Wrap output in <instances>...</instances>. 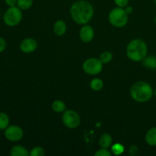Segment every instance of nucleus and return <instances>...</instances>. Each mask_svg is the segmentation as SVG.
Segmentation results:
<instances>
[{
  "mask_svg": "<svg viewBox=\"0 0 156 156\" xmlns=\"http://www.w3.org/2000/svg\"><path fill=\"white\" fill-rule=\"evenodd\" d=\"M143 65L146 68L151 69H156V56H148L143 60Z\"/></svg>",
  "mask_w": 156,
  "mask_h": 156,
  "instance_id": "15",
  "label": "nucleus"
},
{
  "mask_svg": "<svg viewBox=\"0 0 156 156\" xmlns=\"http://www.w3.org/2000/svg\"><path fill=\"white\" fill-rule=\"evenodd\" d=\"M138 148L136 147V146H132L130 148H129V154H130L131 155H135L138 152Z\"/></svg>",
  "mask_w": 156,
  "mask_h": 156,
  "instance_id": "27",
  "label": "nucleus"
},
{
  "mask_svg": "<svg viewBox=\"0 0 156 156\" xmlns=\"http://www.w3.org/2000/svg\"><path fill=\"white\" fill-rule=\"evenodd\" d=\"M80 117L79 114L73 110H67L64 111L62 115V122L66 127L69 129L77 128L80 124Z\"/></svg>",
  "mask_w": 156,
  "mask_h": 156,
  "instance_id": "7",
  "label": "nucleus"
},
{
  "mask_svg": "<svg viewBox=\"0 0 156 156\" xmlns=\"http://www.w3.org/2000/svg\"><path fill=\"white\" fill-rule=\"evenodd\" d=\"M67 30L66 24L62 20H59L53 25V32L56 36H62L66 34Z\"/></svg>",
  "mask_w": 156,
  "mask_h": 156,
  "instance_id": "11",
  "label": "nucleus"
},
{
  "mask_svg": "<svg viewBox=\"0 0 156 156\" xmlns=\"http://www.w3.org/2000/svg\"><path fill=\"white\" fill-rule=\"evenodd\" d=\"M155 24H156V17H155Z\"/></svg>",
  "mask_w": 156,
  "mask_h": 156,
  "instance_id": "30",
  "label": "nucleus"
},
{
  "mask_svg": "<svg viewBox=\"0 0 156 156\" xmlns=\"http://www.w3.org/2000/svg\"><path fill=\"white\" fill-rule=\"evenodd\" d=\"M11 156H28L30 153L26 148L21 146H15L10 150Z\"/></svg>",
  "mask_w": 156,
  "mask_h": 156,
  "instance_id": "12",
  "label": "nucleus"
},
{
  "mask_svg": "<svg viewBox=\"0 0 156 156\" xmlns=\"http://www.w3.org/2000/svg\"><path fill=\"white\" fill-rule=\"evenodd\" d=\"M113 59V55L111 52L109 51H105L100 55L99 59L102 63H108L111 62Z\"/></svg>",
  "mask_w": 156,
  "mask_h": 156,
  "instance_id": "20",
  "label": "nucleus"
},
{
  "mask_svg": "<svg viewBox=\"0 0 156 156\" xmlns=\"http://www.w3.org/2000/svg\"><path fill=\"white\" fill-rule=\"evenodd\" d=\"M95 156H111V153L109 152L108 149H101L100 150H98V152H95L94 154Z\"/></svg>",
  "mask_w": 156,
  "mask_h": 156,
  "instance_id": "23",
  "label": "nucleus"
},
{
  "mask_svg": "<svg viewBox=\"0 0 156 156\" xmlns=\"http://www.w3.org/2000/svg\"><path fill=\"white\" fill-rule=\"evenodd\" d=\"M52 109L56 113H62L66 111V105L62 101L56 100L52 104Z\"/></svg>",
  "mask_w": 156,
  "mask_h": 156,
  "instance_id": "17",
  "label": "nucleus"
},
{
  "mask_svg": "<svg viewBox=\"0 0 156 156\" xmlns=\"http://www.w3.org/2000/svg\"><path fill=\"white\" fill-rule=\"evenodd\" d=\"M6 47H7V43H6L5 40L3 37H0V53L5 51Z\"/></svg>",
  "mask_w": 156,
  "mask_h": 156,
  "instance_id": "25",
  "label": "nucleus"
},
{
  "mask_svg": "<svg viewBox=\"0 0 156 156\" xmlns=\"http://www.w3.org/2000/svg\"><path fill=\"white\" fill-rule=\"evenodd\" d=\"M99 59L90 58L86 59L82 65V69L85 73L91 76H95L101 72L103 65Z\"/></svg>",
  "mask_w": 156,
  "mask_h": 156,
  "instance_id": "6",
  "label": "nucleus"
},
{
  "mask_svg": "<svg viewBox=\"0 0 156 156\" xmlns=\"http://www.w3.org/2000/svg\"><path fill=\"white\" fill-rule=\"evenodd\" d=\"M112 152L114 155H119L124 152V147L120 143H116L112 146Z\"/></svg>",
  "mask_w": 156,
  "mask_h": 156,
  "instance_id": "22",
  "label": "nucleus"
},
{
  "mask_svg": "<svg viewBox=\"0 0 156 156\" xmlns=\"http://www.w3.org/2000/svg\"><path fill=\"white\" fill-rule=\"evenodd\" d=\"M22 12L18 6L9 7L3 15V21L9 27L18 25L22 20Z\"/></svg>",
  "mask_w": 156,
  "mask_h": 156,
  "instance_id": "5",
  "label": "nucleus"
},
{
  "mask_svg": "<svg viewBox=\"0 0 156 156\" xmlns=\"http://www.w3.org/2000/svg\"><path fill=\"white\" fill-rule=\"evenodd\" d=\"M125 10H126V13H127L128 15H129V14L132 13V12H133V8L131 7V6H127V7L126 8V9H125Z\"/></svg>",
  "mask_w": 156,
  "mask_h": 156,
  "instance_id": "28",
  "label": "nucleus"
},
{
  "mask_svg": "<svg viewBox=\"0 0 156 156\" xmlns=\"http://www.w3.org/2000/svg\"><path fill=\"white\" fill-rule=\"evenodd\" d=\"M44 155H45V152H44V149L40 146L33 148L30 152V156H44Z\"/></svg>",
  "mask_w": 156,
  "mask_h": 156,
  "instance_id": "21",
  "label": "nucleus"
},
{
  "mask_svg": "<svg viewBox=\"0 0 156 156\" xmlns=\"http://www.w3.org/2000/svg\"><path fill=\"white\" fill-rule=\"evenodd\" d=\"M155 5H156V0H155Z\"/></svg>",
  "mask_w": 156,
  "mask_h": 156,
  "instance_id": "31",
  "label": "nucleus"
},
{
  "mask_svg": "<svg viewBox=\"0 0 156 156\" xmlns=\"http://www.w3.org/2000/svg\"><path fill=\"white\" fill-rule=\"evenodd\" d=\"M112 142V137L108 133L103 134L102 136H101L100 139H99V145L103 149H108L109 147H111Z\"/></svg>",
  "mask_w": 156,
  "mask_h": 156,
  "instance_id": "13",
  "label": "nucleus"
},
{
  "mask_svg": "<svg viewBox=\"0 0 156 156\" xmlns=\"http://www.w3.org/2000/svg\"><path fill=\"white\" fill-rule=\"evenodd\" d=\"M147 45L140 39H134L129 42L126 48L128 58L134 62L143 61L147 55Z\"/></svg>",
  "mask_w": 156,
  "mask_h": 156,
  "instance_id": "3",
  "label": "nucleus"
},
{
  "mask_svg": "<svg viewBox=\"0 0 156 156\" xmlns=\"http://www.w3.org/2000/svg\"><path fill=\"white\" fill-rule=\"evenodd\" d=\"M109 21L114 27H123L127 24L128 14L123 8H114L109 14Z\"/></svg>",
  "mask_w": 156,
  "mask_h": 156,
  "instance_id": "4",
  "label": "nucleus"
},
{
  "mask_svg": "<svg viewBox=\"0 0 156 156\" xmlns=\"http://www.w3.org/2000/svg\"><path fill=\"white\" fill-rule=\"evenodd\" d=\"M70 14L75 22L79 24H85L92 18L94 9L89 2L79 0L72 5L70 8Z\"/></svg>",
  "mask_w": 156,
  "mask_h": 156,
  "instance_id": "1",
  "label": "nucleus"
},
{
  "mask_svg": "<svg viewBox=\"0 0 156 156\" xmlns=\"http://www.w3.org/2000/svg\"><path fill=\"white\" fill-rule=\"evenodd\" d=\"M114 1L115 4L120 8L126 7L129 3V0H114Z\"/></svg>",
  "mask_w": 156,
  "mask_h": 156,
  "instance_id": "24",
  "label": "nucleus"
},
{
  "mask_svg": "<svg viewBox=\"0 0 156 156\" xmlns=\"http://www.w3.org/2000/svg\"><path fill=\"white\" fill-rule=\"evenodd\" d=\"M79 37L84 43L91 42L94 37V30L92 27L89 25H85L81 28Z\"/></svg>",
  "mask_w": 156,
  "mask_h": 156,
  "instance_id": "10",
  "label": "nucleus"
},
{
  "mask_svg": "<svg viewBox=\"0 0 156 156\" xmlns=\"http://www.w3.org/2000/svg\"><path fill=\"white\" fill-rule=\"evenodd\" d=\"M155 95L156 96V88H155Z\"/></svg>",
  "mask_w": 156,
  "mask_h": 156,
  "instance_id": "29",
  "label": "nucleus"
},
{
  "mask_svg": "<svg viewBox=\"0 0 156 156\" xmlns=\"http://www.w3.org/2000/svg\"><path fill=\"white\" fill-rule=\"evenodd\" d=\"M90 86H91V88H92L94 91H101V90L103 88L104 86L103 81H102L101 79L95 78V79L91 80V83H90Z\"/></svg>",
  "mask_w": 156,
  "mask_h": 156,
  "instance_id": "18",
  "label": "nucleus"
},
{
  "mask_svg": "<svg viewBox=\"0 0 156 156\" xmlns=\"http://www.w3.org/2000/svg\"><path fill=\"white\" fill-rule=\"evenodd\" d=\"M5 2L9 7H12V6H16L18 0H5Z\"/></svg>",
  "mask_w": 156,
  "mask_h": 156,
  "instance_id": "26",
  "label": "nucleus"
},
{
  "mask_svg": "<svg viewBox=\"0 0 156 156\" xmlns=\"http://www.w3.org/2000/svg\"><path fill=\"white\" fill-rule=\"evenodd\" d=\"M130 94L134 101L140 103L149 101L153 95L152 86L146 82H137L132 86Z\"/></svg>",
  "mask_w": 156,
  "mask_h": 156,
  "instance_id": "2",
  "label": "nucleus"
},
{
  "mask_svg": "<svg viewBox=\"0 0 156 156\" xmlns=\"http://www.w3.org/2000/svg\"><path fill=\"white\" fill-rule=\"evenodd\" d=\"M37 47V43L33 38H26L20 44V49L24 53H30L35 51Z\"/></svg>",
  "mask_w": 156,
  "mask_h": 156,
  "instance_id": "9",
  "label": "nucleus"
},
{
  "mask_svg": "<svg viewBox=\"0 0 156 156\" xmlns=\"http://www.w3.org/2000/svg\"><path fill=\"white\" fill-rule=\"evenodd\" d=\"M9 117L7 114L0 112V130H5L9 126Z\"/></svg>",
  "mask_w": 156,
  "mask_h": 156,
  "instance_id": "16",
  "label": "nucleus"
},
{
  "mask_svg": "<svg viewBox=\"0 0 156 156\" xmlns=\"http://www.w3.org/2000/svg\"><path fill=\"white\" fill-rule=\"evenodd\" d=\"M33 5V0H18L17 6L21 10H27Z\"/></svg>",
  "mask_w": 156,
  "mask_h": 156,
  "instance_id": "19",
  "label": "nucleus"
},
{
  "mask_svg": "<svg viewBox=\"0 0 156 156\" xmlns=\"http://www.w3.org/2000/svg\"><path fill=\"white\" fill-rule=\"evenodd\" d=\"M146 142L149 146H156V127L148 131L146 135Z\"/></svg>",
  "mask_w": 156,
  "mask_h": 156,
  "instance_id": "14",
  "label": "nucleus"
},
{
  "mask_svg": "<svg viewBox=\"0 0 156 156\" xmlns=\"http://www.w3.org/2000/svg\"><path fill=\"white\" fill-rule=\"evenodd\" d=\"M4 136L9 141L18 142L23 138L24 131L19 126L12 125L5 129Z\"/></svg>",
  "mask_w": 156,
  "mask_h": 156,
  "instance_id": "8",
  "label": "nucleus"
}]
</instances>
